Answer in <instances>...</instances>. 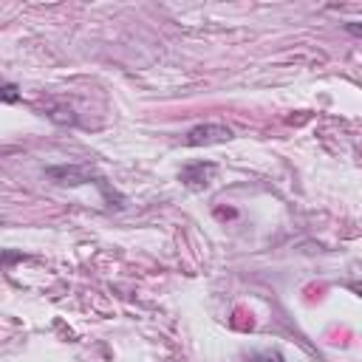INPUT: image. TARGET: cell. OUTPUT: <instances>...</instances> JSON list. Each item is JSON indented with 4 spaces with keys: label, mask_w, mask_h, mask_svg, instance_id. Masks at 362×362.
<instances>
[{
    "label": "cell",
    "mask_w": 362,
    "mask_h": 362,
    "mask_svg": "<svg viewBox=\"0 0 362 362\" xmlns=\"http://www.w3.org/2000/svg\"><path fill=\"white\" fill-rule=\"evenodd\" d=\"M232 130L226 124H198L187 133V144L189 147H201V144H218V141H229Z\"/></svg>",
    "instance_id": "1"
},
{
    "label": "cell",
    "mask_w": 362,
    "mask_h": 362,
    "mask_svg": "<svg viewBox=\"0 0 362 362\" xmlns=\"http://www.w3.org/2000/svg\"><path fill=\"white\" fill-rule=\"evenodd\" d=\"M215 173H218L215 164H209V161H192V164H187L181 170V181L189 189H204V187H209V181L215 178Z\"/></svg>",
    "instance_id": "2"
},
{
    "label": "cell",
    "mask_w": 362,
    "mask_h": 362,
    "mask_svg": "<svg viewBox=\"0 0 362 362\" xmlns=\"http://www.w3.org/2000/svg\"><path fill=\"white\" fill-rule=\"evenodd\" d=\"M45 173H48V178H57V184H71V187L88 184L93 178V173L88 167H51Z\"/></svg>",
    "instance_id": "3"
},
{
    "label": "cell",
    "mask_w": 362,
    "mask_h": 362,
    "mask_svg": "<svg viewBox=\"0 0 362 362\" xmlns=\"http://www.w3.org/2000/svg\"><path fill=\"white\" fill-rule=\"evenodd\" d=\"M20 99V88L11 82H0V102H17Z\"/></svg>",
    "instance_id": "4"
},
{
    "label": "cell",
    "mask_w": 362,
    "mask_h": 362,
    "mask_svg": "<svg viewBox=\"0 0 362 362\" xmlns=\"http://www.w3.org/2000/svg\"><path fill=\"white\" fill-rule=\"evenodd\" d=\"M249 362H283V356L277 351H260V354H252Z\"/></svg>",
    "instance_id": "5"
}]
</instances>
